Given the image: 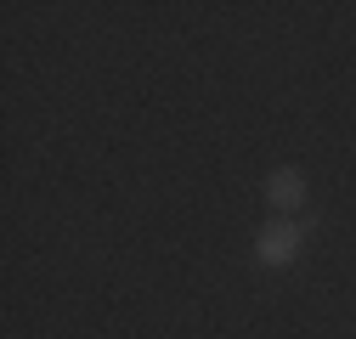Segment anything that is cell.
<instances>
[{
    "mask_svg": "<svg viewBox=\"0 0 356 339\" xmlns=\"http://www.w3.org/2000/svg\"><path fill=\"white\" fill-rule=\"evenodd\" d=\"M300 254H305V226H300L294 215H277V221L260 226V238H254V261H260L266 272H289Z\"/></svg>",
    "mask_w": 356,
    "mask_h": 339,
    "instance_id": "cell-1",
    "label": "cell"
},
{
    "mask_svg": "<svg viewBox=\"0 0 356 339\" xmlns=\"http://www.w3.org/2000/svg\"><path fill=\"white\" fill-rule=\"evenodd\" d=\"M266 204H272L277 215L305 209V170H300V164H277L272 176H266Z\"/></svg>",
    "mask_w": 356,
    "mask_h": 339,
    "instance_id": "cell-2",
    "label": "cell"
}]
</instances>
